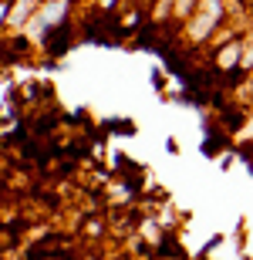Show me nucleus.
<instances>
[{
	"label": "nucleus",
	"mask_w": 253,
	"mask_h": 260,
	"mask_svg": "<svg viewBox=\"0 0 253 260\" xmlns=\"http://www.w3.org/2000/svg\"><path fill=\"white\" fill-rule=\"evenodd\" d=\"M64 38H68V27H58V34L51 38V51H54V54L64 51Z\"/></svg>",
	"instance_id": "obj_1"
}]
</instances>
